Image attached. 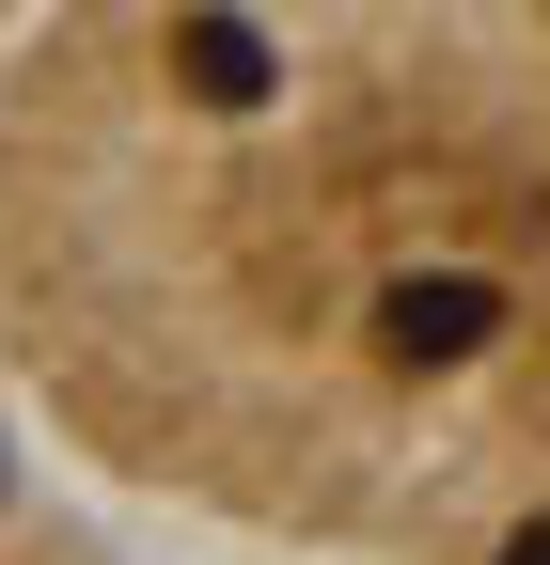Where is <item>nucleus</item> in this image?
<instances>
[{
    "instance_id": "nucleus-1",
    "label": "nucleus",
    "mask_w": 550,
    "mask_h": 565,
    "mask_svg": "<svg viewBox=\"0 0 550 565\" xmlns=\"http://www.w3.org/2000/svg\"><path fill=\"white\" fill-rule=\"evenodd\" d=\"M378 330L409 345V362H472V345L504 330V299H488V282H456V267H441V282H393V315H378Z\"/></svg>"
},
{
    "instance_id": "nucleus-2",
    "label": "nucleus",
    "mask_w": 550,
    "mask_h": 565,
    "mask_svg": "<svg viewBox=\"0 0 550 565\" xmlns=\"http://www.w3.org/2000/svg\"><path fill=\"white\" fill-rule=\"evenodd\" d=\"M173 63H189V95H221V110H236V95H267V32H252V17H189V32H173Z\"/></svg>"
},
{
    "instance_id": "nucleus-3",
    "label": "nucleus",
    "mask_w": 550,
    "mask_h": 565,
    "mask_svg": "<svg viewBox=\"0 0 550 565\" xmlns=\"http://www.w3.org/2000/svg\"><path fill=\"white\" fill-rule=\"evenodd\" d=\"M504 565H550V534H519V550H504Z\"/></svg>"
}]
</instances>
